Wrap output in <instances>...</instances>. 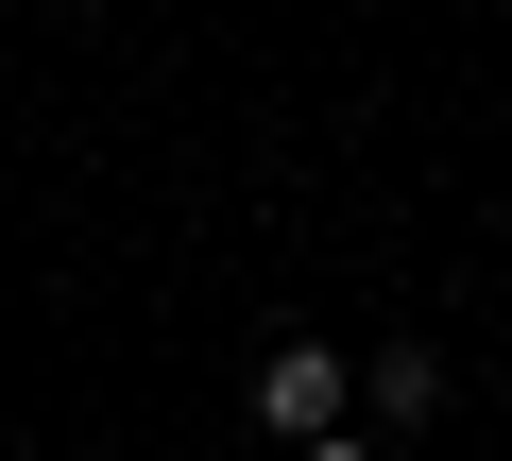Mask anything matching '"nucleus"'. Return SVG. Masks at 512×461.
<instances>
[{
    "label": "nucleus",
    "instance_id": "1",
    "mask_svg": "<svg viewBox=\"0 0 512 461\" xmlns=\"http://www.w3.org/2000/svg\"><path fill=\"white\" fill-rule=\"evenodd\" d=\"M342 393H359V376H342L325 342H274V359H256V427H274V444H325Z\"/></svg>",
    "mask_w": 512,
    "mask_h": 461
},
{
    "label": "nucleus",
    "instance_id": "2",
    "mask_svg": "<svg viewBox=\"0 0 512 461\" xmlns=\"http://www.w3.org/2000/svg\"><path fill=\"white\" fill-rule=\"evenodd\" d=\"M359 410H410V427H427V410H444V359H427V342H393V359L359 376Z\"/></svg>",
    "mask_w": 512,
    "mask_h": 461
},
{
    "label": "nucleus",
    "instance_id": "3",
    "mask_svg": "<svg viewBox=\"0 0 512 461\" xmlns=\"http://www.w3.org/2000/svg\"><path fill=\"white\" fill-rule=\"evenodd\" d=\"M291 461H359V444H342V427H325V444H291Z\"/></svg>",
    "mask_w": 512,
    "mask_h": 461
}]
</instances>
